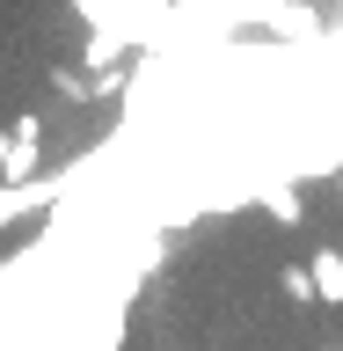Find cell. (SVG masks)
Returning <instances> with one entry per match:
<instances>
[{"label":"cell","mask_w":343,"mask_h":351,"mask_svg":"<svg viewBox=\"0 0 343 351\" xmlns=\"http://www.w3.org/2000/svg\"><path fill=\"white\" fill-rule=\"evenodd\" d=\"M307 285H314V307H343V249H307Z\"/></svg>","instance_id":"1"}]
</instances>
